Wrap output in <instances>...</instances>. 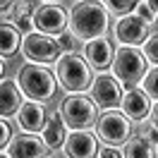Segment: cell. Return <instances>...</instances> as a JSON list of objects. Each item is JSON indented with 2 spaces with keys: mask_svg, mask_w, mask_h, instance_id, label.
<instances>
[{
  "mask_svg": "<svg viewBox=\"0 0 158 158\" xmlns=\"http://www.w3.org/2000/svg\"><path fill=\"white\" fill-rule=\"evenodd\" d=\"M69 29L74 39L89 41L94 36H101L108 29V10L96 0H81L72 5L69 10Z\"/></svg>",
  "mask_w": 158,
  "mask_h": 158,
  "instance_id": "6da1fadb",
  "label": "cell"
},
{
  "mask_svg": "<svg viewBox=\"0 0 158 158\" xmlns=\"http://www.w3.org/2000/svg\"><path fill=\"white\" fill-rule=\"evenodd\" d=\"M17 84L24 96H29L31 101H39V103H46L55 96V77H53V72L41 67L39 62L22 65L19 74H17Z\"/></svg>",
  "mask_w": 158,
  "mask_h": 158,
  "instance_id": "7a4b0ae2",
  "label": "cell"
},
{
  "mask_svg": "<svg viewBox=\"0 0 158 158\" xmlns=\"http://www.w3.org/2000/svg\"><path fill=\"white\" fill-rule=\"evenodd\" d=\"M55 74H58L60 84H62L67 91H74V94L89 89V84H91V67H89V62L81 58V55H77L74 50H67L65 55H60V58H58Z\"/></svg>",
  "mask_w": 158,
  "mask_h": 158,
  "instance_id": "3957f363",
  "label": "cell"
},
{
  "mask_svg": "<svg viewBox=\"0 0 158 158\" xmlns=\"http://www.w3.org/2000/svg\"><path fill=\"white\" fill-rule=\"evenodd\" d=\"M113 72H115V79L125 86V91L137 86L144 69H146V60L139 53L134 46H120L118 50H113Z\"/></svg>",
  "mask_w": 158,
  "mask_h": 158,
  "instance_id": "277c9868",
  "label": "cell"
},
{
  "mask_svg": "<svg viewBox=\"0 0 158 158\" xmlns=\"http://www.w3.org/2000/svg\"><path fill=\"white\" fill-rule=\"evenodd\" d=\"M96 118H98L96 103L91 98H86V96L72 94L60 103V120L69 129H89L94 127Z\"/></svg>",
  "mask_w": 158,
  "mask_h": 158,
  "instance_id": "5b68a950",
  "label": "cell"
},
{
  "mask_svg": "<svg viewBox=\"0 0 158 158\" xmlns=\"http://www.w3.org/2000/svg\"><path fill=\"white\" fill-rule=\"evenodd\" d=\"M19 48H22V55L29 62H39V65L55 62L60 58V53H62L58 48L55 39H50L48 34H43V31H29V34H24Z\"/></svg>",
  "mask_w": 158,
  "mask_h": 158,
  "instance_id": "8992f818",
  "label": "cell"
},
{
  "mask_svg": "<svg viewBox=\"0 0 158 158\" xmlns=\"http://www.w3.org/2000/svg\"><path fill=\"white\" fill-rule=\"evenodd\" d=\"M94 125H96L98 139L106 141L108 146H118V144H122L132 134V120L115 108H108V113H103L101 118H96Z\"/></svg>",
  "mask_w": 158,
  "mask_h": 158,
  "instance_id": "52a82bcc",
  "label": "cell"
},
{
  "mask_svg": "<svg viewBox=\"0 0 158 158\" xmlns=\"http://www.w3.org/2000/svg\"><path fill=\"white\" fill-rule=\"evenodd\" d=\"M89 86H91V101L96 106H101V108H115V106H120L122 89H120V81L115 77L98 74Z\"/></svg>",
  "mask_w": 158,
  "mask_h": 158,
  "instance_id": "ba28073f",
  "label": "cell"
},
{
  "mask_svg": "<svg viewBox=\"0 0 158 158\" xmlns=\"http://www.w3.org/2000/svg\"><path fill=\"white\" fill-rule=\"evenodd\" d=\"M31 17H34V27L39 31H43V34H60L67 27V15L55 2L41 5L36 12H31Z\"/></svg>",
  "mask_w": 158,
  "mask_h": 158,
  "instance_id": "9c48e42d",
  "label": "cell"
},
{
  "mask_svg": "<svg viewBox=\"0 0 158 158\" xmlns=\"http://www.w3.org/2000/svg\"><path fill=\"white\" fill-rule=\"evenodd\" d=\"M148 36V27L144 19H139L137 15H127V17H120L115 24V39L122 46H139L144 43V39Z\"/></svg>",
  "mask_w": 158,
  "mask_h": 158,
  "instance_id": "30bf717a",
  "label": "cell"
},
{
  "mask_svg": "<svg viewBox=\"0 0 158 158\" xmlns=\"http://www.w3.org/2000/svg\"><path fill=\"white\" fill-rule=\"evenodd\" d=\"M62 146H65V156L91 158V156H96V151H98V141H96L94 134L84 132V129H72L67 137H65Z\"/></svg>",
  "mask_w": 158,
  "mask_h": 158,
  "instance_id": "8fae6325",
  "label": "cell"
},
{
  "mask_svg": "<svg viewBox=\"0 0 158 158\" xmlns=\"http://www.w3.org/2000/svg\"><path fill=\"white\" fill-rule=\"evenodd\" d=\"M84 55H86L89 67L106 69V67H110V62H113V43H110V39H106L103 34H101V36H94V39L86 41Z\"/></svg>",
  "mask_w": 158,
  "mask_h": 158,
  "instance_id": "7c38bea8",
  "label": "cell"
},
{
  "mask_svg": "<svg viewBox=\"0 0 158 158\" xmlns=\"http://www.w3.org/2000/svg\"><path fill=\"white\" fill-rule=\"evenodd\" d=\"M120 106H122V113L127 115L132 122H141V120L148 118V113H151V101L144 91L139 89H127V94L120 98Z\"/></svg>",
  "mask_w": 158,
  "mask_h": 158,
  "instance_id": "4fadbf2b",
  "label": "cell"
},
{
  "mask_svg": "<svg viewBox=\"0 0 158 158\" xmlns=\"http://www.w3.org/2000/svg\"><path fill=\"white\" fill-rule=\"evenodd\" d=\"M7 156L12 158H36L46 156V144L43 139L34 137V134H19V137H10L7 141Z\"/></svg>",
  "mask_w": 158,
  "mask_h": 158,
  "instance_id": "5bb4252c",
  "label": "cell"
},
{
  "mask_svg": "<svg viewBox=\"0 0 158 158\" xmlns=\"http://www.w3.org/2000/svg\"><path fill=\"white\" fill-rule=\"evenodd\" d=\"M17 120H19V127L24 132H39L43 127V122H46V108H43V103L39 101H27V103H19V108H17Z\"/></svg>",
  "mask_w": 158,
  "mask_h": 158,
  "instance_id": "9a60e30c",
  "label": "cell"
},
{
  "mask_svg": "<svg viewBox=\"0 0 158 158\" xmlns=\"http://www.w3.org/2000/svg\"><path fill=\"white\" fill-rule=\"evenodd\" d=\"M22 103V89L15 79H0V118H12Z\"/></svg>",
  "mask_w": 158,
  "mask_h": 158,
  "instance_id": "2e32d148",
  "label": "cell"
},
{
  "mask_svg": "<svg viewBox=\"0 0 158 158\" xmlns=\"http://www.w3.org/2000/svg\"><path fill=\"white\" fill-rule=\"evenodd\" d=\"M39 132L46 148H60L65 141V122L60 120V115H46V122Z\"/></svg>",
  "mask_w": 158,
  "mask_h": 158,
  "instance_id": "e0dca14e",
  "label": "cell"
},
{
  "mask_svg": "<svg viewBox=\"0 0 158 158\" xmlns=\"http://www.w3.org/2000/svg\"><path fill=\"white\" fill-rule=\"evenodd\" d=\"M22 43V31L10 24V22H0V58H10L19 50Z\"/></svg>",
  "mask_w": 158,
  "mask_h": 158,
  "instance_id": "ac0fdd59",
  "label": "cell"
},
{
  "mask_svg": "<svg viewBox=\"0 0 158 158\" xmlns=\"http://www.w3.org/2000/svg\"><path fill=\"white\" fill-rule=\"evenodd\" d=\"M122 156L127 158H139V156H156V144H151L146 137H134V139H125V148Z\"/></svg>",
  "mask_w": 158,
  "mask_h": 158,
  "instance_id": "d6986e66",
  "label": "cell"
},
{
  "mask_svg": "<svg viewBox=\"0 0 158 158\" xmlns=\"http://www.w3.org/2000/svg\"><path fill=\"white\" fill-rule=\"evenodd\" d=\"M137 2L139 0H101V5L113 15H127V12L134 10Z\"/></svg>",
  "mask_w": 158,
  "mask_h": 158,
  "instance_id": "ffe728a7",
  "label": "cell"
},
{
  "mask_svg": "<svg viewBox=\"0 0 158 158\" xmlns=\"http://www.w3.org/2000/svg\"><path fill=\"white\" fill-rule=\"evenodd\" d=\"M156 74H158L156 65H151V69H148V72L144 69V74H141V79H139V81H141V91H144L151 101L156 98Z\"/></svg>",
  "mask_w": 158,
  "mask_h": 158,
  "instance_id": "44dd1931",
  "label": "cell"
},
{
  "mask_svg": "<svg viewBox=\"0 0 158 158\" xmlns=\"http://www.w3.org/2000/svg\"><path fill=\"white\" fill-rule=\"evenodd\" d=\"M144 60H148L151 65H156V60H158V39H156V29H153V34L151 36H146L144 39Z\"/></svg>",
  "mask_w": 158,
  "mask_h": 158,
  "instance_id": "7402d4cb",
  "label": "cell"
},
{
  "mask_svg": "<svg viewBox=\"0 0 158 158\" xmlns=\"http://www.w3.org/2000/svg\"><path fill=\"white\" fill-rule=\"evenodd\" d=\"M134 10H137L134 15H137L139 19H144L146 24H148V22H151V24L156 22V12H153V10L146 5V0H144V2H137V5H134Z\"/></svg>",
  "mask_w": 158,
  "mask_h": 158,
  "instance_id": "603a6c76",
  "label": "cell"
},
{
  "mask_svg": "<svg viewBox=\"0 0 158 158\" xmlns=\"http://www.w3.org/2000/svg\"><path fill=\"white\" fill-rule=\"evenodd\" d=\"M74 36L72 34H67V31H60L58 36H55V43H58V48L62 50V53H67V50H74Z\"/></svg>",
  "mask_w": 158,
  "mask_h": 158,
  "instance_id": "cb8c5ba5",
  "label": "cell"
},
{
  "mask_svg": "<svg viewBox=\"0 0 158 158\" xmlns=\"http://www.w3.org/2000/svg\"><path fill=\"white\" fill-rule=\"evenodd\" d=\"M15 27H17L22 34H29V31H34V17H31V15H22V17H15Z\"/></svg>",
  "mask_w": 158,
  "mask_h": 158,
  "instance_id": "d4e9b609",
  "label": "cell"
},
{
  "mask_svg": "<svg viewBox=\"0 0 158 158\" xmlns=\"http://www.w3.org/2000/svg\"><path fill=\"white\" fill-rule=\"evenodd\" d=\"M22 15H31V2H24V0L12 2V19H15V17H22Z\"/></svg>",
  "mask_w": 158,
  "mask_h": 158,
  "instance_id": "484cf974",
  "label": "cell"
},
{
  "mask_svg": "<svg viewBox=\"0 0 158 158\" xmlns=\"http://www.w3.org/2000/svg\"><path fill=\"white\" fill-rule=\"evenodd\" d=\"M10 137H12V127L7 125V122H5V120H0V148L7 146Z\"/></svg>",
  "mask_w": 158,
  "mask_h": 158,
  "instance_id": "4316f807",
  "label": "cell"
},
{
  "mask_svg": "<svg viewBox=\"0 0 158 158\" xmlns=\"http://www.w3.org/2000/svg\"><path fill=\"white\" fill-rule=\"evenodd\" d=\"M96 156H101V158H120L122 151H118V148H113V146H106V148H98Z\"/></svg>",
  "mask_w": 158,
  "mask_h": 158,
  "instance_id": "83f0119b",
  "label": "cell"
},
{
  "mask_svg": "<svg viewBox=\"0 0 158 158\" xmlns=\"http://www.w3.org/2000/svg\"><path fill=\"white\" fill-rule=\"evenodd\" d=\"M146 139L151 141V144H156V125H151V127L146 129Z\"/></svg>",
  "mask_w": 158,
  "mask_h": 158,
  "instance_id": "f1b7e54d",
  "label": "cell"
},
{
  "mask_svg": "<svg viewBox=\"0 0 158 158\" xmlns=\"http://www.w3.org/2000/svg\"><path fill=\"white\" fill-rule=\"evenodd\" d=\"M12 2H15V0H0V12L10 10V7H12Z\"/></svg>",
  "mask_w": 158,
  "mask_h": 158,
  "instance_id": "f546056e",
  "label": "cell"
},
{
  "mask_svg": "<svg viewBox=\"0 0 158 158\" xmlns=\"http://www.w3.org/2000/svg\"><path fill=\"white\" fill-rule=\"evenodd\" d=\"M146 5H148V7H151L153 12H156V0H146Z\"/></svg>",
  "mask_w": 158,
  "mask_h": 158,
  "instance_id": "4dcf8cb0",
  "label": "cell"
},
{
  "mask_svg": "<svg viewBox=\"0 0 158 158\" xmlns=\"http://www.w3.org/2000/svg\"><path fill=\"white\" fill-rule=\"evenodd\" d=\"M2 74H5V62H2V58H0V79H2Z\"/></svg>",
  "mask_w": 158,
  "mask_h": 158,
  "instance_id": "1f68e13d",
  "label": "cell"
},
{
  "mask_svg": "<svg viewBox=\"0 0 158 158\" xmlns=\"http://www.w3.org/2000/svg\"><path fill=\"white\" fill-rule=\"evenodd\" d=\"M48 2H53V0H48Z\"/></svg>",
  "mask_w": 158,
  "mask_h": 158,
  "instance_id": "d6a6232c",
  "label": "cell"
}]
</instances>
